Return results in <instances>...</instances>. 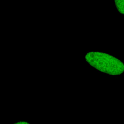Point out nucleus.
I'll return each mask as SVG.
<instances>
[{
    "label": "nucleus",
    "instance_id": "1",
    "mask_svg": "<svg viewBox=\"0 0 124 124\" xmlns=\"http://www.w3.org/2000/svg\"><path fill=\"white\" fill-rule=\"evenodd\" d=\"M86 61L97 70L111 76L124 72V63L117 58L102 52H88L85 56Z\"/></svg>",
    "mask_w": 124,
    "mask_h": 124
},
{
    "label": "nucleus",
    "instance_id": "2",
    "mask_svg": "<svg viewBox=\"0 0 124 124\" xmlns=\"http://www.w3.org/2000/svg\"><path fill=\"white\" fill-rule=\"evenodd\" d=\"M114 2L117 11L124 16V0H114Z\"/></svg>",
    "mask_w": 124,
    "mask_h": 124
},
{
    "label": "nucleus",
    "instance_id": "3",
    "mask_svg": "<svg viewBox=\"0 0 124 124\" xmlns=\"http://www.w3.org/2000/svg\"><path fill=\"white\" fill-rule=\"evenodd\" d=\"M13 124H30L27 122H25V121H19L18 122H16V123H14Z\"/></svg>",
    "mask_w": 124,
    "mask_h": 124
}]
</instances>
